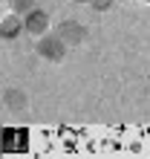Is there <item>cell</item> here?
I'll return each mask as SVG.
<instances>
[{"label":"cell","instance_id":"cell-1","mask_svg":"<svg viewBox=\"0 0 150 159\" xmlns=\"http://www.w3.org/2000/svg\"><path fill=\"white\" fill-rule=\"evenodd\" d=\"M35 49H38V55H41L43 61H49V64H61L64 58H67L69 43L64 41L58 32H46V35H41V38H38Z\"/></svg>","mask_w":150,"mask_h":159},{"label":"cell","instance_id":"cell-2","mask_svg":"<svg viewBox=\"0 0 150 159\" xmlns=\"http://www.w3.org/2000/svg\"><path fill=\"white\" fill-rule=\"evenodd\" d=\"M55 32L69 43V49H72V46H81L84 41H87V26H84L81 20H69V17H67V20H61L58 26H55Z\"/></svg>","mask_w":150,"mask_h":159},{"label":"cell","instance_id":"cell-3","mask_svg":"<svg viewBox=\"0 0 150 159\" xmlns=\"http://www.w3.org/2000/svg\"><path fill=\"white\" fill-rule=\"evenodd\" d=\"M23 23H26V32L35 35V38H41V35L49 32V15H46L41 6H35L29 15H23Z\"/></svg>","mask_w":150,"mask_h":159},{"label":"cell","instance_id":"cell-4","mask_svg":"<svg viewBox=\"0 0 150 159\" xmlns=\"http://www.w3.org/2000/svg\"><path fill=\"white\" fill-rule=\"evenodd\" d=\"M26 32V23H23V15H17V12H9L3 20H0V38L3 41H15V38H20V35Z\"/></svg>","mask_w":150,"mask_h":159},{"label":"cell","instance_id":"cell-5","mask_svg":"<svg viewBox=\"0 0 150 159\" xmlns=\"http://www.w3.org/2000/svg\"><path fill=\"white\" fill-rule=\"evenodd\" d=\"M3 104H6V110H12V113H23V110L29 107V96H26V90H20V87H6L3 90Z\"/></svg>","mask_w":150,"mask_h":159},{"label":"cell","instance_id":"cell-6","mask_svg":"<svg viewBox=\"0 0 150 159\" xmlns=\"http://www.w3.org/2000/svg\"><path fill=\"white\" fill-rule=\"evenodd\" d=\"M35 6H38V0H9V9L17 15H29Z\"/></svg>","mask_w":150,"mask_h":159},{"label":"cell","instance_id":"cell-7","mask_svg":"<svg viewBox=\"0 0 150 159\" xmlns=\"http://www.w3.org/2000/svg\"><path fill=\"white\" fill-rule=\"evenodd\" d=\"M90 3H92V9H95V12H110L116 0H90Z\"/></svg>","mask_w":150,"mask_h":159},{"label":"cell","instance_id":"cell-8","mask_svg":"<svg viewBox=\"0 0 150 159\" xmlns=\"http://www.w3.org/2000/svg\"><path fill=\"white\" fill-rule=\"evenodd\" d=\"M75 3H90V0H75Z\"/></svg>","mask_w":150,"mask_h":159},{"label":"cell","instance_id":"cell-9","mask_svg":"<svg viewBox=\"0 0 150 159\" xmlns=\"http://www.w3.org/2000/svg\"><path fill=\"white\" fill-rule=\"evenodd\" d=\"M144 3H150V0H144Z\"/></svg>","mask_w":150,"mask_h":159},{"label":"cell","instance_id":"cell-10","mask_svg":"<svg viewBox=\"0 0 150 159\" xmlns=\"http://www.w3.org/2000/svg\"><path fill=\"white\" fill-rule=\"evenodd\" d=\"M147 38H150V32H147Z\"/></svg>","mask_w":150,"mask_h":159}]
</instances>
